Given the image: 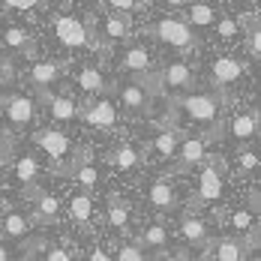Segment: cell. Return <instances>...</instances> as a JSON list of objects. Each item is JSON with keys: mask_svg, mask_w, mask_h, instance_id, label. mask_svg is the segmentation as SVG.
I'll list each match as a JSON object with an SVG mask.
<instances>
[{"mask_svg": "<svg viewBox=\"0 0 261 261\" xmlns=\"http://www.w3.org/2000/svg\"><path fill=\"white\" fill-rule=\"evenodd\" d=\"M177 105H180V111L192 120V123H201V126L213 123L216 114H219V102H216V96H210V93H189V96H183Z\"/></svg>", "mask_w": 261, "mask_h": 261, "instance_id": "cell-1", "label": "cell"}, {"mask_svg": "<svg viewBox=\"0 0 261 261\" xmlns=\"http://www.w3.org/2000/svg\"><path fill=\"white\" fill-rule=\"evenodd\" d=\"M54 36L60 39V45L66 48H84L90 42V33H87V24L79 21L75 15H60L54 21Z\"/></svg>", "mask_w": 261, "mask_h": 261, "instance_id": "cell-2", "label": "cell"}, {"mask_svg": "<svg viewBox=\"0 0 261 261\" xmlns=\"http://www.w3.org/2000/svg\"><path fill=\"white\" fill-rule=\"evenodd\" d=\"M33 141H36V147L48 159H66L72 153V141L60 129H36L33 132Z\"/></svg>", "mask_w": 261, "mask_h": 261, "instance_id": "cell-3", "label": "cell"}, {"mask_svg": "<svg viewBox=\"0 0 261 261\" xmlns=\"http://www.w3.org/2000/svg\"><path fill=\"white\" fill-rule=\"evenodd\" d=\"M153 30H156V36L165 42V45H174V48H189V45L195 42L189 24L180 21V18H162V21H156Z\"/></svg>", "mask_w": 261, "mask_h": 261, "instance_id": "cell-4", "label": "cell"}, {"mask_svg": "<svg viewBox=\"0 0 261 261\" xmlns=\"http://www.w3.org/2000/svg\"><path fill=\"white\" fill-rule=\"evenodd\" d=\"M84 123L93 126V129H111V126L117 123V108H114V102H111V99L93 102L84 111Z\"/></svg>", "mask_w": 261, "mask_h": 261, "instance_id": "cell-5", "label": "cell"}, {"mask_svg": "<svg viewBox=\"0 0 261 261\" xmlns=\"http://www.w3.org/2000/svg\"><path fill=\"white\" fill-rule=\"evenodd\" d=\"M210 75H213L216 84H234V81H240V75H243V63H240L237 57L219 54V57L210 63Z\"/></svg>", "mask_w": 261, "mask_h": 261, "instance_id": "cell-6", "label": "cell"}, {"mask_svg": "<svg viewBox=\"0 0 261 261\" xmlns=\"http://www.w3.org/2000/svg\"><path fill=\"white\" fill-rule=\"evenodd\" d=\"M6 117H9V123H15V126H27V123H33V117H36V102L30 99V96H9L6 99Z\"/></svg>", "mask_w": 261, "mask_h": 261, "instance_id": "cell-7", "label": "cell"}, {"mask_svg": "<svg viewBox=\"0 0 261 261\" xmlns=\"http://www.w3.org/2000/svg\"><path fill=\"white\" fill-rule=\"evenodd\" d=\"M198 198L207 201V204L222 198V174H219V168L204 165V168L198 171Z\"/></svg>", "mask_w": 261, "mask_h": 261, "instance_id": "cell-8", "label": "cell"}, {"mask_svg": "<svg viewBox=\"0 0 261 261\" xmlns=\"http://www.w3.org/2000/svg\"><path fill=\"white\" fill-rule=\"evenodd\" d=\"M162 79H165V87H171V90H186V87H192V69L183 60H174L165 66Z\"/></svg>", "mask_w": 261, "mask_h": 261, "instance_id": "cell-9", "label": "cell"}, {"mask_svg": "<svg viewBox=\"0 0 261 261\" xmlns=\"http://www.w3.org/2000/svg\"><path fill=\"white\" fill-rule=\"evenodd\" d=\"M228 126H231V135H234L237 141H249V138H255V132H258V114H255V111L237 114Z\"/></svg>", "mask_w": 261, "mask_h": 261, "instance_id": "cell-10", "label": "cell"}, {"mask_svg": "<svg viewBox=\"0 0 261 261\" xmlns=\"http://www.w3.org/2000/svg\"><path fill=\"white\" fill-rule=\"evenodd\" d=\"M30 79H33L36 87H51L54 81L60 79V63H54V60H39V63H33Z\"/></svg>", "mask_w": 261, "mask_h": 261, "instance_id": "cell-11", "label": "cell"}, {"mask_svg": "<svg viewBox=\"0 0 261 261\" xmlns=\"http://www.w3.org/2000/svg\"><path fill=\"white\" fill-rule=\"evenodd\" d=\"M180 234H183L186 243L201 246V243H207V225H204V219H198V216H186L180 222Z\"/></svg>", "mask_w": 261, "mask_h": 261, "instance_id": "cell-12", "label": "cell"}, {"mask_svg": "<svg viewBox=\"0 0 261 261\" xmlns=\"http://www.w3.org/2000/svg\"><path fill=\"white\" fill-rule=\"evenodd\" d=\"M36 177H39V159L33 156V153L18 156V162H15V180L21 183V186H33Z\"/></svg>", "mask_w": 261, "mask_h": 261, "instance_id": "cell-13", "label": "cell"}, {"mask_svg": "<svg viewBox=\"0 0 261 261\" xmlns=\"http://www.w3.org/2000/svg\"><path fill=\"white\" fill-rule=\"evenodd\" d=\"M48 111H51L54 120L66 123V120H75L79 105H75V99H72V96H51V99H48Z\"/></svg>", "mask_w": 261, "mask_h": 261, "instance_id": "cell-14", "label": "cell"}, {"mask_svg": "<svg viewBox=\"0 0 261 261\" xmlns=\"http://www.w3.org/2000/svg\"><path fill=\"white\" fill-rule=\"evenodd\" d=\"M177 153H180L183 165H198V162L204 159V153H207V147H204L201 138H186V141H180Z\"/></svg>", "mask_w": 261, "mask_h": 261, "instance_id": "cell-15", "label": "cell"}, {"mask_svg": "<svg viewBox=\"0 0 261 261\" xmlns=\"http://www.w3.org/2000/svg\"><path fill=\"white\" fill-rule=\"evenodd\" d=\"M147 198H150V204H153V207L168 210L171 204H174V189H171V183L156 180V183H150V189H147Z\"/></svg>", "mask_w": 261, "mask_h": 261, "instance_id": "cell-16", "label": "cell"}, {"mask_svg": "<svg viewBox=\"0 0 261 261\" xmlns=\"http://www.w3.org/2000/svg\"><path fill=\"white\" fill-rule=\"evenodd\" d=\"M75 81H79V87L84 90V93H102L105 90V79H102V72H99L96 66H84Z\"/></svg>", "mask_w": 261, "mask_h": 261, "instance_id": "cell-17", "label": "cell"}, {"mask_svg": "<svg viewBox=\"0 0 261 261\" xmlns=\"http://www.w3.org/2000/svg\"><path fill=\"white\" fill-rule=\"evenodd\" d=\"M216 21V9L210 3H189V30L192 27H210Z\"/></svg>", "mask_w": 261, "mask_h": 261, "instance_id": "cell-18", "label": "cell"}, {"mask_svg": "<svg viewBox=\"0 0 261 261\" xmlns=\"http://www.w3.org/2000/svg\"><path fill=\"white\" fill-rule=\"evenodd\" d=\"M147 66H150V54H147V48H141V45L126 48V54H123V69H129V72H144Z\"/></svg>", "mask_w": 261, "mask_h": 261, "instance_id": "cell-19", "label": "cell"}, {"mask_svg": "<svg viewBox=\"0 0 261 261\" xmlns=\"http://www.w3.org/2000/svg\"><path fill=\"white\" fill-rule=\"evenodd\" d=\"M0 42L6 48H12V51H24V48H30V33H27L24 27H6L3 36H0Z\"/></svg>", "mask_w": 261, "mask_h": 261, "instance_id": "cell-20", "label": "cell"}, {"mask_svg": "<svg viewBox=\"0 0 261 261\" xmlns=\"http://www.w3.org/2000/svg\"><path fill=\"white\" fill-rule=\"evenodd\" d=\"M69 213H72L75 222H87V219L93 216V198H90V192H79V195L69 201Z\"/></svg>", "mask_w": 261, "mask_h": 261, "instance_id": "cell-21", "label": "cell"}, {"mask_svg": "<svg viewBox=\"0 0 261 261\" xmlns=\"http://www.w3.org/2000/svg\"><path fill=\"white\" fill-rule=\"evenodd\" d=\"M102 30H105V36H108V39H123V36L129 33V18H126V15H120V12H111V15L105 18Z\"/></svg>", "mask_w": 261, "mask_h": 261, "instance_id": "cell-22", "label": "cell"}, {"mask_svg": "<svg viewBox=\"0 0 261 261\" xmlns=\"http://www.w3.org/2000/svg\"><path fill=\"white\" fill-rule=\"evenodd\" d=\"M120 102L126 108H144L147 105V90L138 84H123L120 87Z\"/></svg>", "mask_w": 261, "mask_h": 261, "instance_id": "cell-23", "label": "cell"}, {"mask_svg": "<svg viewBox=\"0 0 261 261\" xmlns=\"http://www.w3.org/2000/svg\"><path fill=\"white\" fill-rule=\"evenodd\" d=\"M27 231H30L27 216H21V213H9V216H3V234L6 237H24Z\"/></svg>", "mask_w": 261, "mask_h": 261, "instance_id": "cell-24", "label": "cell"}, {"mask_svg": "<svg viewBox=\"0 0 261 261\" xmlns=\"http://www.w3.org/2000/svg\"><path fill=\"white\" fill-rule=\"evenodd\" d=\"M177 147H180V141H177V135H174V132H159L156 138H153V150H156L162 159L174 156V153H177Z\"/></svg>", "mask_w": 261, "mask_h": 261, "instance_id": "cell-25", "label": "cell"}, {"mask_svg": "<svg viewBox=\"0 0 261 261\" xmlns=\"http://www.w3.org/2000/svg\"><path fill=\"white\" fill-rule=\"evenodd\" d=\"M216 261H243V243L240 240H219Z\"/></svg>", "mask_w": 261, "mask_h": 261, "instance_id": "cell-26", "label": "cell"}, {"mask_svg": "<svg viewBox=\"0 0 261 261\" xmlns=\"http://www.w3.org/2000/svg\"><path fill=\"white\" fill-rule=\"evenodd\" d=\"M114 165L120 168V171H132L135 165H138V150L129 147V144H123V147H117V153H114Z\"/></svg>", "mask_w": 261, "mask_h": 261, "instance_id": "cell-27", "label": "cell"}, {"mask_svg": "<svg viewBox=\"0 0 261 261\" xmlns=\"http://www.w3.org/2000/svg\"><path fill=\"white\" fill-rule=\"evenodd\" d=\"M108 222H111L114 228H126V222H129V210H126L123 201L111 198V204H108Z\"/></svg>", "mask_w": 261, "mask_h": 261, "instance_id": "cell-28", "label": "cell"}, {"mask_svg": "<svg viewBox=\"0 0 261 261\" xmlns=\"http://www.w3.org/2000/svg\"><path fill=\"white\" fill-rule=\"evenodd\" d=\"M165 240H168V231L153 222V225H147V231H144V246H150V249H159V246H165Z\"/></svg>", "mask_w": 261, "mask_h": 261, "instance_id": "cell-29", "label": "cell"}, {"mask_svg": "<svg viewBox=\"0 0 261 261\" xmlns=\"http://www.w3.org/2000/svg\"><path fill=\"white\" fill-rule=\"evenodd\" d=\"M231 228H234V231H252V228H255L252 210H234V213H231Z\"/></svg>", "mask_w": 261, "mask_h": 261, "instance_id": "cell-30", "label": "cell"}, {"mask_svg": "<svg viewBox=\"0 0 261 261\" xmlns=\"http://www.w3.org/2000/svg\"><path fill=\"white\" fill-rule=\"evenodd\" d=\"M213 27H216L219 39H234L237 33H240V21H234V18H216Z\"/></svg>", "mask_w": 261, "mask_h": 261, "instance_id": "cell-31", "label": "cell"}, {"mask_svg": "<svg viewBox=\"0 0 261 261\" xmlns=\"http://www.w3.org/2000/svg\"><path fill=\"white\" fill-rule=\"evenodd\" d=\"M36 213H39L42 219H54V216L60 213V201H57L54 195H42V198L36 201Z\"/></svg>", "mask_w": 261, "mask_h": 261, "instance_id": "cell-32", "label": "cell"}, {"mask_svg": "<svg viewBox=\"0 0 261 261\" xmlns=\"http://www.w3.org/2000/svg\"><path fill=\"white\" fill-rule=\"evenodd\" d=\"M75 180L84 186V189H93L96 180H99V171L93 168V165H79V171H75Z\"/></svg>", "mask_w": 261, "mask_h": 261, "instance_id": "cell-33", "label": "cell"}, {"mask_svg": "<svg viewBox=\"0 0 261 261\" xmlns=\"http://www.w3.org/2000/svg\"><path fill=\"white\" fill-rule=\"evenodd\" d=\"M237 165H240V171H246V174H249V171H255V168H258V156H255L252 150H240V153H237Z\"/></svg>", "mask_w": 261, "mask_h": 261, "instance_id": "cell-34", "label": "cell"}, {"mask_svg": "<svg viewBox=\"0 0 261 261\" xmlns=\"http://www.w3.org/2000/svg\"><path fill=\"white\" fill-rule=\"evenodd\" d=\"M117 261H144V255H141V249H138V246L126 243V246H120V249H117Z\"/></svg>", "mask_w": 261, "mask_h": 261, "instance_id": "cell-35", "label": "cell"}, {"mask_svg": "<svg viewBox=\"0 0 261 261\" xmlns=\"http://www.w3.org/2000/svg\"><path fill=\"white\" fill-rule=\"evenodd\" d=\"M3 9H9V12H30L33 6H39L36 0H6V3H0Z\"/></svg>", "mask_w": 261, "mask_h": 261, "instance_id": "cell-36", "label": "cell"}, {"mask_svg": "<svg viewBox=\"0 0 261 261\" xmlns=\"http://www.w3.org/2000/svg\"><path fill=\"white\" fill-rule=\"evenodd\" d=\"M246 36H249V54H252V57H258V54H261V33H258V24L249 27V30H246Z\"/></svg>", "mask_w": 261, "mask_h": 261, "instance_id": "cell-37", "label": "cell"}, {"mask_svg": "<svg viewBox=\"0 0 261 261\" xmlns=\"http://www.w3.org/2000/svg\"><path fill=\"white\" fill-rule=\"evenodd\" d=\"M45 261H72V258H69V252H66V249H60V246H51V249L45 252Z\"/></svg>", "mask_w": 261, "mask_h": 261, "instance_id": "cell-38", "label": "cell"}, {"mask_svg": "<svg viewBox=\"0 0 261 261\" xmlns=\"http://www.w3.org/2000/svg\"><path fill=\"white\" fill-rule=\"evenodd\" d=\"M108 6H111L114 12H120V15H126V12H129V9H135L138 3H132V0H114V3H108Z\"/></svg>", "mask_w": 261, "mask_h": 261, "instance_id": "cell-39", "label": "cell"}, {"mask_svg": "<svg viewBox=\"0 0 261 261\" xmlns=\"http://www.w3.org/2000/svg\"><path fill=\"white\" fill-rule=\"evenodd\" d=\"M90 261H111V258L105 255L102 246H93V249H90Z\"/></svg>", "mask_w": 261, "mask_h": 261, "instance_id": "cell-40", "label": "cell"}, {"mask_svg": "<svg viewBox=\"0 0 261 261\" xmlns=\"http://www.w3.org/2000/svg\"><path fill=\"white\" fill-rule=\"evenodd\" d=\"M0 261H9V249H6V243H0Z\"/></svg>", "mask_w": 261, "mask_h": 261, "instance_id": "cell-41", "label": "cell"}, {"mask_svg": "<svg viewBox=\"0 0 261 261\" xmlns=\"http://www.w3.org/2000/svg\"><path fill=\"white\" fill-rule=\"evenodd\" d=\"M3 150H6V141H3V138H0V156H3Z\"/></svg>", "mask_w": 261, "mask_h": 261, "instance_id": "cell-42", "label": "cell"}, {"mask_svg": "<svg viewBox=\"0 0 261 261\" xmlns=\"http://www.w3.org/2000/svg\"><path fill=\"white\" fill-rule=\"evenodd\" d=\"M198 261H210V255H204V258H198Z\"/></svg>", "mask_w": 261, "mask_h": 261, "instance_id": "cell-43", "label": "cell"}]
</instances>
